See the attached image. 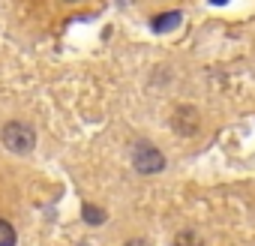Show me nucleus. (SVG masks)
I'll return each mask as SVG.
<instances>
[{
  "label": "nucleus",
  "mask_w": 255,
  "mask_h": 246,
  "mask_svg": "<svg viewBox=\"0 0 255 246\" xmlns=\"http://www.w3.org/2000/svg\"><path fill=\"white\" fill-rule=\"evenodd\" d=\"M66 3H75V0H66Z\"/></svg>",
  "instance_id": "9"
},
{
  "label": "nucleus",
  "mask_w": 255,
  "mask_h": 246,
  "mask_svg": "<svg viewBox=\"0 0 255 246\" xmlns=\"http://www.w3.org/2000/svg\"><path fill=\"white\" fill-rule=\"evenodd\" d=\"M180 21H183V15H180V12H165V15H156L150 24H153V30H159V33H162V30H171V27H177Z\"/></svg>",
  "instance_id": "4"
},
{
  "label": "nucleus",
  "mask_w": 255,
  "mask_h": 246,
  "mask_svg": "<svg viewBox=\"0 0 255 246\" xmlns=\"http://www.w3.org/2000/svg\"><path fill=\"white\" fill-rule=\"evenodd\" d=\"M0 246H18V231L9 219L0 216Z\"/></svg>",
  "instance_id": "3"
},
{
  "label": "nucleus",
  "mask_w": 255,
  "mask_h": 246,
  "mask_svg": "<svg viewBox=\"0 0 255 246\" xmlns=\"http://www.w3.org/2000/svg\"><path fill=\"white\" fill-rule=\"evenodd\" d=\"M174 246H201V243H198V237H195V234H189V231H180V234L174 237Z\"/></svg>",
  "instance_id": "6"
},
{
  "label": "nucleus",
  "mask_w": 255,
  "mask_h": 246,
  "mask_svg": "<svg viewBox=\"0 0 255 246\" xmlns=\"http://www.w3.org/2000/svg\"><path fill=\"white\" fill-rule=\"evenodd\" d=\"M210 3H225V0H210Z\"/></svg>",
  "instance_id": "8"
},
{
  "label": "nucleus",
  "mask_w": 255,
  "mask_h": 246,
  "mask_svg": "<svg viewBox=\"0 0 255 246\" xmlns=\"http://www.w3.org/2000/svg\"><path fill=\"white\" fill-rule=\"evenodd\" d=\"M0 141H3V147L9 153L27 156L36 147V129L27 120H9V123H3V129H0Z\"/></svg>",
  "instance_id": "1"
},
{
  "label": "nucleus",
  "mask_w": 255,
  "mask_h": 246,
  "mask_svg": "<svg viewBox=\"0 0 255 246\" xmlns=\"http://www.w3.org/2000/svg\"><path fill=\"white\" fill-rule=\"evenodd\" d=\"M126 246H150V243H147V240H141V237H135V240L126 243Z\"/></svg>",
  "instance_id": "7"
},
{
  "label": "nucleus",
  "mask_w": 255,
  "mask_h": 246,
  "mask_svg": "<svg viewBox=\"0 0 255 246\" xmlns=\"http://www.w3.org/2000/svg\"><path fill=\"white\" fill-rule=\"evenodd\" d=\"M132 168H135L138 174H159V171L165 168V156H162L153 144L141 141V144L132 147Z\"/></svg>",
  "instance_id": "2"
},
{
  "label": "nucleus",
  "mask_w": 255,
  "mask_h": 246,
  "mask_svg": "<svg viewBox=\"0 0 255 246\" xmlns=\"http://www.w3.org/2000/svg\"><path fill=\"white\" fill-rule=\"evenodd\" d=\"M81 216H84L90 225H102V222H105V213H102L99 207H93V204H84V207H81Z\"/></svg>",
  "instance_id": "5"
}]
</instances>
